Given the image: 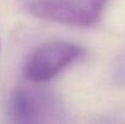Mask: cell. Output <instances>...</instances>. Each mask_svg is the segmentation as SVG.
<instances>
[{"label": "cell", "instance_id": "cell-3", "mask_svg": "<svg viewBox=\"0 0 125 124\" xmlns=\"http://www.w3.org/2000/svg\"><path fill=\"white\" fill-rule=\"evenodd\" d=\"M9 113L15 123H44L56 121L60 106L49 92L20 88L11 95Z\"/></svg>", "mask_w": 125, "mask_h": 124}, {"label": "cell", "instance_id": "cell-2", "mask_svg": "<svg viewBox=\"0 0 125 124\" xmlns=\"http://www.w3.org/2000/svg\"><path fill=\"white\" fill-rule=\"evenodd\" d=\"M83 56L84 49L74 43H47L34 50L28 57L24 66V76L33 83L49 82Z\"/></svg>", "mask_w": 125, "mask_h": 124}, {"label": "cell", "instance_id": "cell-1", "mask_svg": "<svg viewBox=\"0 0 125 124\" xmlns=\"http://www.w3.org/2000/svg\"><path fill=\"white\" fill-rule=\"evenodd\" d=\"M109 0H34L29 11L34 17L71 27L96 24Z\"/></svg>", "mask_w": 125, "mask_h": 124}]
</instances>
